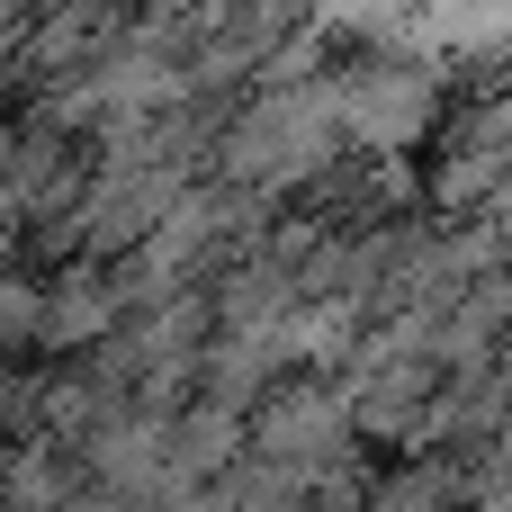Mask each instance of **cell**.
<instances>
[{
  "instance_id": "cell-1",
  "label": "cell",
  "mask_w": 512,
  "mask_h": 512,
  "mask_svg": "<svg viewBox=\"0 0 512 512\" xmlns=\"http://www.w3.org/2000/svg\"><path fill=\"white\" fill-rule=\"evenodd\" d=\"M342 144V117H333V81H279L261 90L225 135H216V162L234 189H315L324 162Z\"/></svg>"
},
{
  "instance_id": "cell-2",
  "label": "cell",
  "mask_w": 512,
  "mask_h": 512,
  "mask_svg": "<svg viewBox=\"0 0 512 512\" xmlns=\"http://www.w3.org/2000/svg\"><path fill=\"white\" fill-rule=\"evenodd\" d=\"M351 396H342V378H279L252 414H243V459H261V468H297V477H333V468H351Z\"/></svg>"
},
{
  "instance_id": "cell-3",
  "label": "cell",
  "mask_w": 512,
  "mask_h": 512,
  "mask_svg": "<svg viewBox=\"0 0 512 512\" xmlns=\"http://www.w3.org/2000/svg\"><path fill=\"white\" fill-rule=\"evenodd\" d=\"M126 324V306H117V288H108V270L99 261H63L54 279H45V315H36V351H54V360H90L108 333Z\"/></svg>"
},
{
  "instance_id": "cell-4",
  "label": "cell",
  "mask_w": 512,
  "mask_h": 512,
  "mask_svg": "<svg viewBox=\"0 0 512 512\" xmlns=\"http://www.w3.org/2000/svg\"><path fill=\"white\" fill-rule=\"evenodd\" d=\"M81 486H90V477H81V459H72V450H54V441H27V450H9V459H0V512H63Z\"/></svg>"
},
{
  "instance_id": "cell-5",
  "label": "cell",
  "mask_w": 512,
  "mask_h": 512,
  "mask_svg": "<svg viewBox=\"0 0 512 512\" xmlns=\"http://www.w3.org/2000/svg\"><path fill=\"white\" fill-rule=\"evenodd\" d=\"M360 512H468V486H459V468H405V477L369 486Z\"/></svg>"
},
{
  "instance_id": "cell-6",
  "label": "cell",
  "mask_w": 512,
  "mask_h": 512,
  "mask_svg": "<svg viewBox=\"0 0 512 512\" xmlns=\"http://www.w3.org/2000/svg\"><path fill=\"white\" fill-rule=\"evenodd\" d=\"M36 315H45V279L0 270V360H27L36 351Z\"/></svg>"
}]
</instances>
